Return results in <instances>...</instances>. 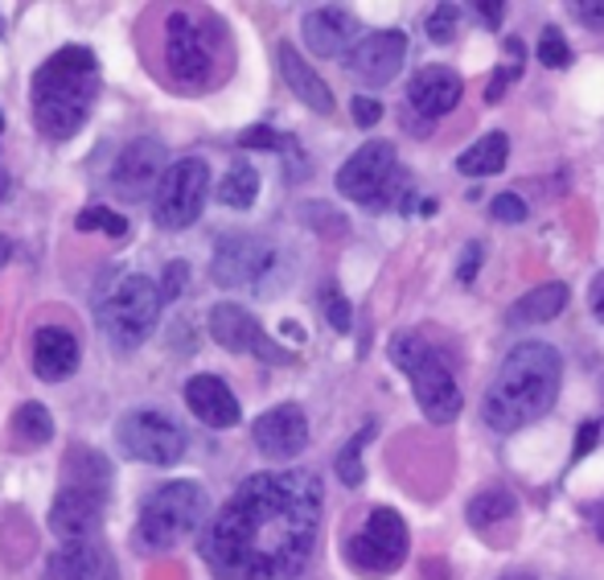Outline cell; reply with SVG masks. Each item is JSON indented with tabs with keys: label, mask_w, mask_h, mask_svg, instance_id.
<instances>
[{
	"label": "cell",
	"mask_w": 604,
	"mask_h": 580,
	"mask_svg": "<svg viewBox=\"0 0 604 580\" xmlns=\"http://www.w3.org/2000/svg\"><path fill=\"white\" fill-rule=\"evenodd\" d=\"M502 580H535L530 572H510V577H502Z\"/></svg>",
	"instance_id": "47"
},
{
	"label": "cell",
	"mask_w": 604,
	"mask_h": 580,
	"mask_svg": "<svg viewBox=\"0 0 604 580\" xmlns=\"http://www.w3.org/2000/svg\"><path fill=\"white\" fill-rule=\"evenodd\" d=\"M186 284H189V264H186V260H173V264L161 272V284H156L161 305H173V300L186 293Z\"/></svg>",
	"instance_id": "35"
},
{
	"label": "cell",
	"mask_w": 604,
	"mask_h": 580,
	"mask_svg": "<svg viewBox=\"0 0 604 580\" xmlns=\"http://www.w3.org/2000/svg\"><path fill=\"white\" fill-rule=\"evenodd\" d=\"M514 511H518V502H514L510 490H502V486H490V490H481L477 499L469 502V523L477 527V532H490V527H497L502 518H510Z\"/></svg>",
	"instance_id": "28"
},
{
	"label": "cell",
	"mask_w": 604,
	"mask_h": 580,
	"mask_svg": "<svg viewBox=\"0 0 604 580\" xmlns=\"http://www.w3.org/2000/svg\"><path fill=\"white\" fill-rule=\"evenodd\" d=\"M161 293L149 276H116V281L99 293L95 305V321L116 350H136L149 333H153L156 317H161Z\"/></svg>",
	"instance_id": "6"
},
{
	"label": "cell",
	"mask_w": 604,
	"mask_h": 580,
	"mask_svg": "<svg viewBox=\"0 0 604 580\" xmlns=\"http://www.w3.org/2000/svg\"><path fill=\"white\" fill-rule=\"evenodd\" d=\"M95 91H99V63L91 50L66 46L42 63L33 75V120L50 141L75 136L83 120L91 116Z\"/></svg>",
	"instance_id": "3"
},
{
	"label": "cell",
	"mask_w": 604,
	"mask_h": 580,
	"mask_svg": "<svg viewBox=\"0 0 604 580\" xmlns=\"http://www.w3.org/2000/svg\"><path fill=\"white\" fill-rule=\"evenodd\" d=\"M338 194L358 206H366V210H387V206L407 210L411 186H407V169H399L395 144L387 141L362 144L354 157L338 169Z\"/></svg>",
	"instance_id": "5"
},
{
	"label": "cell",
	"mask_w": 604,
	"mask_h": 580,
	"mask_svg": "<svg viewBox=\"0 0 604 580\" xmlns=\"http://www.w3.org/2000/svg\"><path fill=\"white\" fill-rule=\"evenodd\" d=\"M0 128H4V116H0Z\"/></svg>",
	"instance_id": "48"
},
{
	"label": "cell",
	"mask_w": 604,
	"mask_h": 580,
	"mask_svg": "<svg viewBox=\"0 0 604 580\" xmlns=\"http://www.w3.org/2000/svg\"><path fill=\"white\" fill-rule=\"evenodd\" d=\"M9 433H13V445L17 449H42L50 437H54V420H50V412L42 404H21L13 412V424H9Z\"/></svg>",
	"instance_id": "27"
},
{
	"label": "cell",
	"mask_w": 604,
	"mask_h": 580,
	"mask_svg": "<svg viewBox=\"0 0 604 580\" xmlns=\"http://www.w3.org/2000/svg\"><path fill=\"white\" fill-rule=\"evenodd\" d=\"M300 33H305V46L317 58H345L358 46V17L338 9V4H326V9L305 13Z\"/></svg>",
	"instance_id": "17"
},
{
	"label": "cell",
	"mask_w": 604,
	"mask_h": 580,
	"mask_svg": "<svg viewBox=\"0 0 604 580\" xmlns=\"http://www.w3.org/2000/svg\"><path fill=\"white\" fill-rule=\"evenodd\" d=\"M165 63L182 83H198L210 70V46L186 13H173L165 25Z\"/></svg>",
	"instance_id": "18"
},
{
	"label": "cell",
	"mask_w": 604,
	"mask_h": 580,
	"mask_svg": "<svg viewBox=\"0 0 604 580\" xmlns=\"http://www.w3.org/2000/svg\"><path fill=\"white\" fill-rule=\"evenodd\" d=\"M477 9V17L494 30V25H502V17H506V4H497V0H481V4H473Z\"/></svg>",
	"instance_id": "42"
},
{
	"label": "cell",
	"mask_w": 604,
	"mask_h": 580,
	"mask_svg": "<svg viewBox=\"0 0 604 580\" xmlns=\"http://www.w3.org/2000/svg\"><path fill=\"white\" fill-rule=\"evenodd\" d=\"M251 437H255V449L272 461H293L296 453H305V445H309V420H305V412L296 408V404H279V408L264 412L255 428H251Z\"/></svg>",
	"instance_id": "16"
},
{
	"label": "cell",
	"mask_w": 604,
	"mask_h": 580,
	"mask_svg": "<svg viewBox=\"0 0 604 580\" xmlns=\"http://www.w3.org/2000/svg\"><path fill=\"white\" fill-rule=\"evenodd\" d=\"M50 580H116V560L99 539L63 544L50 556Z\"/></svg>",
	"instance_id": "20"
},
{
	"label": "cell",
	"mask_w": 604,
	"mask_h": 580,
	"mask_svg": "<svg viewBox=\"0 0 604 580\" xmlns=\"http://www.w3.org/2000/svg\"><path fill=\"white\" fill-rule=\"evenodd\" d=\"M108 482H111V466L103 453H95V449H70L66 453V486L75 490H91V494H108Z\"/></svg>",
	"instance_id": "26"
},
{
	"label": "cell",
	"mask_w": 604,
	"mask_h": 580,
	"mask_svg": "<svg viewBox=\"0 0 604 580\" xmlns=\"http://www.w3.org/2000/svg\"><path fill=\"white\" fill-rule=\"evenodd\" d=\"M321 482L309 470L255 473L222 502L201 556L218 580H284L312 556L321 532Z\"/></svg>",
	"instance_id": "1"
},
{
	"label": "cell",
	"mask_w": 604,
	"mask_h": 580,
	"mask_svg": "<svg viewBox=\"0 0 604 580\" xmlns=\"http://www.w3.org/2000/svg\"><path fill=\"white\" fill-rule=\"evenodd\" d=\"M575 17L589 25V30H604V0L596 4V0H580L575 4Z\"/></svg>",
	"instance_id": "40"
},
{
	"label": "cell",
	"mask_w": 604,
	"mask_h": 580,
	"mask_svg": "<svg viewBox=\"0 0 604 580\" xmlns=\"http://www.w3.org/2000/svg\"><path fill=\"white\" fill-rule=\"evenodd\" d=\"M279 75H284L288 91H293L305 108L321 111V116L333 111V91H329L326 79H321V75L300 58V50L296 46H279Z\"/></svg>",
	"instance_id": "23"
},
{
	"label": "cell",
	"mask_w": 604,
	"mask_h": 580,
	"mask_svg": "<svg viewBox=\"0 0 604 580\" xmlns=\"http://www.w3.org/2000/svg\"><path fill=\"white\" fill-rule=\"evenodd\" d=\"M461 91H465V83H461V75L452 66H424L416 79L407 83V103L419 116L440 120V116H449L461 103Z\"/></svg>",
	"instance_id": "19"
},
{
	"label": "cell",
	"mask_w": 604,
	"mask_h": 580,
	"mask_svg": "<svg viewBox=\"0 0 604 580\" xmlns=\"http://www.w3.org/2000/svg\"><path fill=\"white\" fill-rule=\"evenodd\" d=\"M239 144H243V149H288L293 136H279L272 128H248V132L239 136Z\"/></svg>",
	"instance_id": "37"
},
{
	"label": "cell",
	"mask_w": 604,
	"mask_h": 580,
	"mask_svg": "<svg viewBox=\"0 0 604 580\" xmlns=\"http://www.w3.org/2000/svg\"><path fill=\"white\" fill-rule=\"evenodd\" d=\"M481 267V243H469L465 251H461V264H457V281H473Z\"/></svg>",
	"instance_id": "39"
},
{
	"label": "cell",
	"mask_w": 604,
	"mask_h": 580,
	"mask_svg": "<svg viewBox=\"0 0 604 580\" xmlns=\"http://www.w3.org/2000/svg\"><path fill=\"white\" fill-rule=\"evenodd\" d=\"M514 75H518V66H506V70H497L494 79H490V87H485V99H490V103H497V99H502V95L510 91Z\"/></svg>",
	"instance_id": "41"
},
{
	"label": "cell",
	"mask_w": 604,
	"mask_h": 580,
	"mask_svg": "<svg viewBox=\"0 0 604 580\" xmlns=\"http://www.w3.org/2000/svg\"><path fill=\"white\" fill-rule=\"evenodd\" d=\"M596 433H601L596 424H584V428H580V440H575V457H584L592 445H596Z\"/></svg>",
	"instance_id": "44"
},
{
	"label": "cell",
	"mask_w": 604,
	"mask_h": 580,
	"mask_svg": "<svg viewBox=\"0 0 604 580\" xmlns=\"http://www.w3.org/2000/svg\"><path fill=\"white\" fill-rule=\"evenodd\" d=\"M321 309H326V321L333 326V330L350 333L354 314H350V300H345V293H341L338 284H326V288H321Z\"/></svg>",
	"instance_id": "33"
},
{
	"label": "cell",
	"mask_w": 604,
	"mask_h": 580,
	"mask_svg": "<svg viewBox=\"0 0 604 580\" xmlns=\"http://www.w3.org/2000/svg\"><path fill=\"white\" fill-rule=\"evenodd\" d=\"M78 231H108L111 239H124L128 236V219L124 215H111L108 206H91V210H83L75 219Z\"/></svg>",
	"instance_id": "31"
},
{
	"label": "cell",
	"mask_w": 604,
	"mask_h": 580,
	"mask_svg": "<svg viewBox=\"0 0 604 580\" xmlns=\"http://www.w3.org/2000/svg\"><path fill=\"white\" fill-rule=\"evenodd\" d=\"M407 63V33L403 30H374L358 37V46L345 54V70L366 87H387Z\"/></svg>",
	"instance_id": "11"
},
{
	"label": "cell",
	"mask_w": 604,
	"mask_h": 580,
	"mask_svg": "<svg viewBox=\"0 0 604 580\" xmlns=\"http://www.w3.org/2000/svg\"><path fill=\"white\" fill-rule=\"evenodd\" d=\"M391 362L399 366L407 383H411V392H416V404L419 412L428 416L432 424H452L465 408V395L457 387V379H452V366L449 359L436 350L432 342H424L419 333H395L387 346Z\"/></svg>",
	"instance_id": "4"
},
{
	"label": "cell",
	"mask_w": 604,
	"mask_h": 580,
	"mask_svg": "<svg viewBox=\"0 0 604 580\" xmlns=\"http://www.w3.org/2000/svg\"><path fill=\"white\" fill-rule=\"evenodd\" d=\"M506 161H510V136L506 132H490V136H481L477 144H469L465 153L457 157V169L465 177H494V173L506 169Z\"/></svg>",
	"instance_id": "25"
},
{
	"label": "cell",
	"mask_w": 604,
	"mask_h": 580,
	"mask_svg": "<svg viewBox=\"0 0 604 580\" xmlns=\"http://www.w3.org/2000/svg\"><path fill=\"white\" fill-rule=\"evenodd\" d=\"M563 305H568V284L559 281L539 284V288H530L527 297L514 300L506 321H510V326H542V321L563 314Z\"/></svg>",
	"instance_id": "24"
},
{
	"label": "cell",
	"mask_w": 604,
	"mask_h": 580,
	"mask_svg": "<svg viewBox=\"0 0 604 580\" xmlns=\"http://www.w3.org/2000/svg\"><path fill=\"white\" fill-rule=\"evenodd\" d=\"M33 371L46 383H63L78 371V338L63 326H42L33 333Z\"/></svg>",
	"instance_id": "21"
},
{
	"label": "cell",
	"mask_w": 604,
	"mask_h": 580,
	"mask_svg": "<svg viewBox=\"0 0 604 580\" xmlns=\"http://www.w3.org/2000/svg\"><path fill=\"white\" fill-rule=\"evenodd\" d=\"M255 194H260V173L251 169L248 161H234L231 173L222 177V186H218V198L234 210H248L255 203Z\"/></svg>",
	"instance_id": "29"
},
{
	"label": "cell",
	"mask_w": 604,
	"mask_h": 580,
	"mask_svg": "<svg viewBox=\"0 0 604 580\" xmlns=\"http://www.w3.org/2000/svg\"><path fill=\"white\" fill-rule=\"evenodd\" d=\"M539 63L547 66V70H568L572 66V50H568V42H563V33L556 30V25H547L539 37Z\"/></svg>",
	"instance_id": "32"
},
{
	"label": "cell",
	"mask_w": 604,
	"mask_h": 580,
	"mask_svg": "<svg viewBox=\"0 0 604 580\" xmlns=\"http://www.w3.org/2000/svg\"><path fill=\"white\" fill-rule=\"evenodd\" d=\"M210 499L198 482H165L153 499L144 502L136 523V544L144 551H169L186 535H198L206 523Z\"/></svg>",
	"instance_id": "7"
},
{
	"label": "cell",
	"mask_w": 604,
	"mask_h": 580,
	"mask_svg": "<svg viewBox=\"0 0 604 580\" xmlns=\"http://www.w3.org/2000/svg\"><path fill=\"white\" fill-rule=\"evenodd\" d=\"M563 383V359L556 346L547 342H523L514 346L494 383L485 387L481 416L494 433H518L527 424L542 420L559 395Z\"/></svg>",
	"instance_id": "2"
},
{
	"label": "cell",
	"mask_w": 604,
	"mask_h": 580,
	"mask_svg": "<svg viewBox=\"0 0 604 580\" xmlns=\"http://www.w3.org/2000/svg\"><path fill=\"white\" fill-rule=\"evenodd\" d=\"M279 333H284V338H293V342H305V330H300L296 321H284V326H279Z\"/></svg>",
	"instance_id": "45"
},
{
	"label": "cell",
	"mask_w": 604,
	"mask_h": 580,
	"mask_svg": "<svg viewBox=\"0 0 604 580\" xmlns=\"http://www.w3.org/2000/svg\"><path fill=\"white\" fill-rule=\"evenodd\" d=\"M103 527V499L91 490L63 486L58 499L50 506V532L58 535L63 544H87Z\"/></svg>",
	"instance_id": "15"
},
{
	"label": "cell",
	"mask_w": 604,
	"mask_h": 580,
	"mask_svg": "<svg viewBox=\"0 0 604 580\" xmlns=\"http://www.w3.org/2000/svg\"><path fill=\"white\" fill-rule=\"evenodd\" d=\"M589 305H592V317L604 326V272L592 281V293H589Z\"/></svg>",
	"instance_id": "43"
},
{
	"label": "cell",
	"mask_w": 604,
	"mask_h": 580,
	"mask_svg": "<svg viewBox=\"0 0 604 580\" xmlns=\"http://www.w3.org/2000/svg\"><path fill=\"white\" fill-rule=\"evenodd\" d=\"M116 437H120L128 457H136L144 466H156V470L177 466L182 453H186V433L161 412H128L120 428H116Z\"/></svg>",
	"instance_id": "10"
},
{
	"label": "cell",
	"mask_w": 604,
	"mask_h": 580,
	"mask_svg": "<svg viewBox=\"0 0 604 580\" xmlns=\"http://www.w3.org/2000/svg\"><path fill=\"white\" fill-rule=\"evenodd\" d=\"M165 173H169L165 169V144L140 136V141L124 144V153L116 157V165H111V186L120 189L124 198H144V194L161 189Z\"/></svg>",
	"instance_id": "13"
},
{
	"label": "cell",
	"mask_w": 604,
	"mask_h": 580,
	"mask_svg": "<svg viewBox=\"0 0 604 580\" xmlns=\"http://www.w3.org/2000/svg\"><path fill=\"white\" fill-rule=\"evenodd\" d=\"M457 21H461V9L457 4H436V13L424 21V30H428V37L432 42H452V33H457Z\"/></svg>",
	"instance_id": "34"
},
{
	"label": "cell",
	"mask_w": 604,
	"mask_h": 580,
	"mask_svg": "<svg viewBox=\"0 0 604 580\" xmlns=\"http://www.w3.org/2000/svg\"><path fill=\"white\" fill-rule=\"evenodd\" d=\"M407 523H403L391 506H378L366 515V523L358 527V535H350V544H345V556H350V565L362 572V577H387L395 568L403 565V556H407Z\"/></svg>",
	"instance_id": "8"
},
{
	"label": "cell",
	"mask_w": 604,
	"mask_h": 580,
	"mask_svg": "<svg viewBox=\"0 0 604 580\" xmlns=\"http://www.w3.org/2000/svg\"><path fill=\"white\" fill-rule=\"evenodd\" d=\"M272 267V248L255 236H227L215 248V284L222 288H239V284H255Z\"/></svg>",
	"instance_id": "14"
},
{
	"label": "cell",
	"mask_w": 604,
	"mask_h": 580,
	"mask_svg": "<svg viewBox=\"0 0 604 580\" xmlns=\"http://www.w3.org/2000/svg\"><path fill=\"white\" fill-rule=\"evenodd\" d=\"M9 255H13V239L0 236V272H4V264H9Z\"/></svg>",
	"instance_id": "46"
},
{
	"label": "cell",
	"mask_w": 604,
	"mask_h": 580,
	"mask_svg": "<svg viewBox=\"0 0 604 580\" xmlns=\"http://www.w3.org/2000/svg\"><path fill=\"white\" fill-rule=\"evenodd\" d=\"M350 116H354L358 128H374L378 120H383V103L371 99V95H358L354 103H350Z\"/></svg>",
	"instance_id": "38"
},
{
	"label": "cell",
	"mask_w": 604,
	"mask_h": 580,
	"mask_svg": "<svg viewBox=\"0 0 604 580\" xmlns=\"http://www.w3.org/2000/svg\"><path fill=\"white\" fill-rule=\"evenodd\" d=\"M206 194H210V165L201 157L173 161L153 198V219L165 231H186L189 222H198Z\"/></svg>",
	"instance_id": "9"
},
{
	"label": "cell",
	"mask_w": 604,
	"mask_h": 580,
	"mask_svg": "<svg viewBox=\"0 0 604 580\" xmlns=\"http://www.w3.org/2000/svg\"><path fill=\"white\" fill-rule=\"evenodd\" d=\"M186 404H189V412H194L201 424H210V428H234L239 416H243L234 392L218 375H194L189 379L186 383Z\"/></svg>",
	"instance_id": "22"
},
{
	"label": "cell",
	"mask_w": 604,
	"mask_h": 580,
	"mask_svg": "<svg viewBox=\"0 0 604 580\" xmlns=\"http://www.w3.org/2000/svg\"><path fill=\"white\" fill-rule=\"evenodd\" d=\"M210 338L231 354H260L267 362H288V350L267 342L264 326L243 305H215L210 309Z\"/></svg>",
	"instance_id": "12"
},
{
	"label": "cell",
	"mask_w": 604,
	"mask_h": 580,
	"mask_svg": "<svg viewBox=\"0 0 604 580\" xmlns=\"http://www.w3.org/2000/svg\"><path fill=\"white\" fill-rule=\"evenodd\" d=\"M490 215H494L497 222H527V203H523L518 194H497Z\"/></svg>",
	"instance_id": "36"
},
{
	"label": "cell",
	"mask_w": 604,
	"mask_h": 580,
	"mask_svg": "<svg viewBox=\"0 0 604 580\" xmlns=\"http://www.w3.org/2000/svg\"><path fill=\"white\" fill-rule=\"evenodd\" d=\"M371 437H374V428H362V433H354L350 445L338 453V478L345 486H362V478H366V470H362V449L371 445Z\"/></svg>",
	"instance_id": "30"
}]
</instances>
